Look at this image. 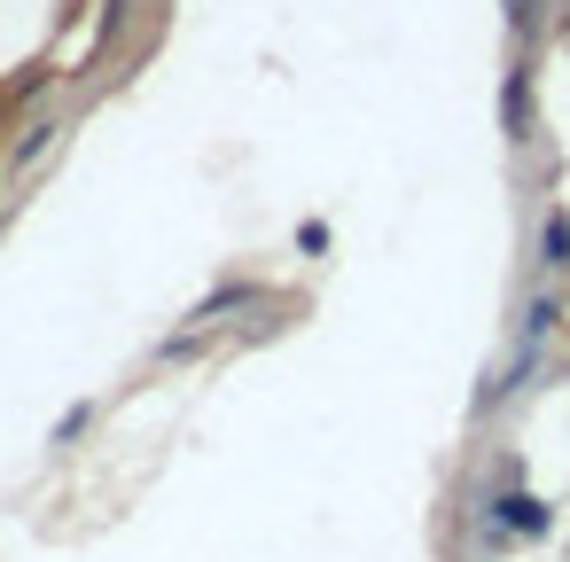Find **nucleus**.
<instances>
[{
  "instance_id": "nucleus-1",
  "label": "nucleus",
  "mask_w": 570,
  "mask_h": 562,
  "mask_svg": "<svg viewBox=\"0 0 570 562\" xmlns=\"http://www.w3.org/2000/svg\"><path fill=\"white\" fill-rule=\"evenodd\" d=\"M539 250H547V266H562V258H570V219H562V211H547V227H539Z\"/></svg>"
},
{
  "instance_id": "nucleus-2",
  "label": "nucleus",
  "mask_w": 570,
  "mask_h": 562,
  "mask_svg": "<svg viewBox=\"0 0 570 562\" xmlns=\"http://www.w3.org/2000/svg\"><path fill=\"white\" fill-rule=\"evenodd\" d=\"M508 17H515V32H531V17H539V0H508Z\"/></svg>"
}]
</instances>
